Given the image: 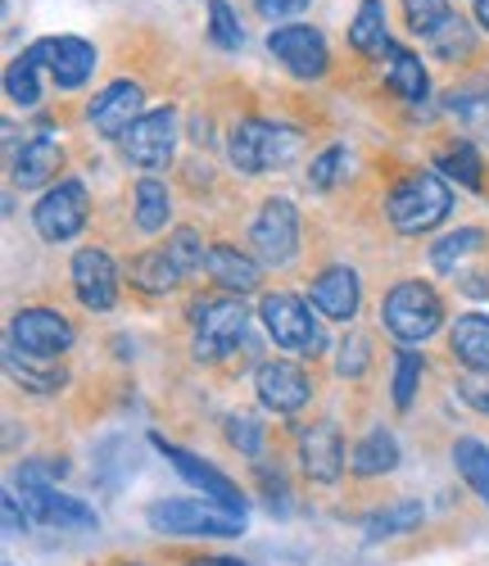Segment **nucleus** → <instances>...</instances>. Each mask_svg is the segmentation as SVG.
Instances as JSON below:
<instances>
[{
  "mask_svg": "<svg viewBox=\"0 0 489 566\" xmlns=\"http://www.w3.org/2000/svg\"><path fill=\"white\" fill-rule=\"evenodd\" d=\"M0 512H6V535H23L28 522H32V512L19 503V494H6V499H0Z\"/></svg>",
  "mask_w": 489,
  "mask_h": 566,
  "instance_id": "a18cd8bd",
  "label": "nucleus"
},
{
  "mask_svg": "<svg viewBox=\"0 0 489 566\" xmlns=\"http://www.w3.org/2000/svg\"><path fill=\"white\" fill-rule=\"evenodd\" d=\"M471 14H476V23L489 32V0H471Z\"/></svg>",
  "mask_w": 489,
  "mask_h": 566,
  "instance_id": "09e8293b",
  "label": "nucleus"
},
{
  "mask_svg": "<svg viewBox=\"0 0 489 566\" xmlns=\"http://www.w3.org/2000/svg\"><path fill=\"white\" fill-rule=\"evenodd\" d=\"M435 168L445 181H458V186H471L480 191V155L471 150V140H449V146L435 150Z\"/></svg>",
  "mask_w": 489,
  "mask_h": 566,
  "instance_id": "7c9ffc66",
  "label": "nucleus"
},
{
  "mask_svg": "<svg viewBox=\"0 0 489 566\" xmlns=\"http://www.w3.org/2000/svg\"><path fill=\"white\" fill-rule=\"evenodd\" d=\"M449 354L467 371H489V317L485 313H462L449 326Z\"/></svg>",
  "mask_w": 489,
  "mask_h": 566,
  "instance_id": "5701e85b",
  "label": "nucleus"
},
{
  "mask_svg": "<svg viewBox=\"0 0 489 566\" xmlns=\"http://www.w3.org/2000/svg\"><path fill=\"white\" fill-rule=\"evenodd\" d=\"M55 476H64V462H28L19 471L28 512L37 516V522L60 526V531H95V507H86L73 494H60Z\"/></svg>",
  "mask_w": 489,
  "mask_h": 566,
  "instance_id": "7ed1b4c3",
  "label": "nucleus"
},
{
  "mask_svg": "<svg viewBox=\"0 0 489 566\" xmlns=\"http://www.w3.org/2000/svg\"><path fill=\"white\" fill-rule=\"evenodd\" d=\"M209 32H214V41L222 45V51H240L245 45V28L236 23L227 0H209Z\"/></svg>",
  "mask_w": 489,
  "mask_h": 566,
  "instance_id": "ea45409f",
  "label": "nucleus"
},
{
  "mask_svg": "<svg viewBox=\"0 0 489 566\" xmlns=\"http://www.w3.org/2000/svg\"><path fill=\"white\" fill-rule=\"evenodd\" d=\"M145 522L159 535H214V539H227V535H240V522L245 516L218 507V503H205V499H164V503H150Z\"/></svg>",
  "mask_w": 489,
  "mask_h": 566,
  "instance_id": "0eeeda50",
  "label": "nucleus"
},
{
  "mask_svg": "<svg viewBox=\"0 0 489 566\" xmlns=\"http://www.w3.org/2000/svg\"><path fill=\"white\" fill-rule=\"evenodd\" d=\"M350 467L358 471V476H385V471H395V467H399V444H395V436L381 431V427L367 431V436L354 444Z\"/></svg>",
  "mask_w": 489,
  "mask_h": 566,
  "instance_id": "cd10ccee",
  "label": "nucleus"
},
{
  "mask_svg": "<svg viewBox=\"0 0 489 566\" xmlns=\"http://www.w3.org/2000/svg\"><path fill=\"white\" fill-rule=\"evenodd\" d=\"M190 322H195V358L200 363H218V358L236 354L240 340L250 336V308L231 295L195 300Z\"/></svg>",
  "mask_w": 489,
  "mask_h": 566,
  "instance_id": "39448f33",
  "label": "nucleus"
},
{
  "mask_svg": "<svg viewBox=\"0 0 489 566\" xmlns=\"http://www.w3.org/2000/svg\"><path fill=\"white\" fill-rule=\"evenodd\" d=\"M426 51L435 55V60H445V64H458V60H471V51H476V32H471V23L467 19H445L430 36H426Z\"/></svg>",
  "mask_w": 489,
  "mask_h": 566,
  "instance_id": "c756f323",
  "label": "nucleus"
},
{
  "mask_svg": "<svg viewBox=\"0 0 489 566\" xmlns=\"http://www.w3.org/2000/svg\"><path fill=\"white\" fill-rule=\"evenodd\" d=\"M10 345L32 358H64L73 349V322L60 308H19L10 322Z\"/></svg>",
  "mask_w": 489,
  "mask_h": 566,
  "instance_id": "f8f14e48",
  "label": "nucleus"
},
{
  "mask_svg": "<svg viewBox=\"0 0 489 566\" xmlns=\"http://www.w3.org/2000/svg\"><path fill=\"white\" fill-rule=\"evenodd\" d=\"M6 371H10V381H19L23 390L32 395H55L64 390V367H51V358H32V354H19L14 345L6 349Z\"/></svg>",
  "mask_w": 489,
  "mask_h": 566,
  "instance_id": "a878e982",
  "label": "nucleus"
},
{
  "mask_svg": "<svg viewBox=\"0 0 489 566\" xmlns=\"http://www.w3.org/2000/svg\"><path fill=\"white\" fill-rule=\"evenodd\" d=\"M250 241H254V254L268 268H285L300 254V213H295V205H290L285 196L263 200V209L250 222Z\"/></svg>",
  "mask_w": 489,
  "mask_h": 566,
  "instance_id": "6e6552de",
  "label": "nucleus"
},
{
  "mask_svg": "<svg viewBox=\"0 0 489 566\" xmlns=\"http://www.w3.org/2000/svg\"><path fill=\"white\" fill-rule=\"evenodd\" d=\"M218 286L227 291V295H250V291H259V281H263V272H259V263L250 259V254H240L236 245H209V268H205Z\"/></svg>",
  "mask_w": 489,
  "mask_h": 566,
  "instance_id": "4be33fe9",
  "label": "nucleus"
},
{
  "mask_svg": "<svg viewBox=\"0 0 489 566\" xmlns=\"http://www.w3.org/2000/svg\"><path fill=\"white\" fill-rule=\"evenodd\" d=\"M300 462H304L309 476L322 481V485L340 481L350 453H345V436H340L335 421H313V427L300 436Z\"/></svg>",
  "mask_w": 489,
  "mask_h": 566,
  "instance_id": "dca6fc26",
  "label": "nucleus"
},
{
  "mask_svg": "<svg viewBox=\"0 0 489 566\" xmlns=\"http://www.w3.org/2000/svg\"><path fill=\"white\" fill-rule=\"evenodd\" d=\"M454 467H458V476L471 485V494L480 503H489V444L485 440H458L454 444Z\"/></svg>",
  "mask_w": 489,
  "mask_h": 566,
  "instance_id": "2f4dec72",
  "label": "nucleus"
},
{
  "mask_svg": "<svg viewBox=\"0 0 489 566\" xmlns=\"http://www.w3.org/2000/svg\"><path fill=\"white\" fill-rule=\"evenodd\" d=\"M445 109L462 123V127H485L489 123V82L476 77V82H462L445 96Z\"/></svg>",
  "mask_w": 489,
  "mask_h": 566,
  "instance_id": "473e14b6",
  "label": "nucleus"
},
{
  "mask_svg": "<svg viewBox=\"0 0 489 566\" xmlns=\"http://www.w3.org/2000/svg\"><path fill=\"white\" fill-rule=\"evenodd\" d=\"M422 526V503L404 499V503H389L376 516H367V539H385V535H404Z\"/></svg>",
  "mask_w": 489,
  "mask_h": 566,
  "instance_id": "f704fd0d",
  "label": "nucleus"
},
{
  "mask_svg": "<svg viewBox=\"0 0 489 566\" xmlns=\"http://www.w3.org/2000/svg\"><path fill=\"white\" fill-rule=\"evenodd\" d=\"M350 45L358 55H381L389 45V32H385V0H363L354 23H350Z\"/></svg>",
  "mask_w": 489,
  "mask_h": 566,
  "instance_id": "c85d7f7f",
  "label": "nucleus"
},
{
  "mask_svg": "<svg viewBox=\"0 0 489 566\" xmlns=\"http://www.w3.org/2000/svg\"><path fill=\"white\" fill-rule=\"evenodd\" d=\"M381 326L404 345L430 340L439 326H445V304H439V295L426 281H399V286L381 300Z\"/></svg>",
  "mask_w": 489,
  "mask_h": 566,
  "instance_id": "20e7f679",
  "label": "nucleus"
},
{
  "mask_svg": "<svg viewBox=\"0 0 489 566\" xmlns=\"http://www.w3.org/2000/svg\"><path fill=\"white\" fill-rule=\"evenodd\" d=\"M381 55H389V69H385L389 91H395V96H404L408 105H422V101L430 96V77H426V69H422V60H417L413 51H404V45H395V41H389Z\"/></svg>",
  "mask_w": 489,
  "mask_h": 566,
  "instance_id": "393cba45",
  "label": "nucleus"
},
{
  "mask_svg": "<svg viewBox=\"0 0 489 566\" xmlns=\"http://www.w3.org/2000/svg\"><path fill=\"white\" fill-rule=\"evenodd\" d=\"M254 10H259V19H268V23H285V19L304 14L309 0H254Z\"/></svg>",
  "mask_w": 489,
  "mask_h": 566,
  "instance_id": "c03bdc74",
  "label": "nucleus"
},
{
  "mask_svg": "<svg viewBox=\"0 0 489 566\" xmlns=\"http://www.w3.org/2000/svg\"><path fill=\"white\" fill-rule=\"evenodd\" d=\"M6 566H14V562H6Z\"/></svg>",
  "mask_w": 489,
  "mask_h": 566,
  "instance_id": "8fccbe9b",
  "label": "nucleus"
},
{
  "mask_svg": "<svg viewBox=\"0 0 489 566\" xmlns=\"http://www.w3.org/2000/svg\"><path fill=\"white\" fill-rule=\"evenodd\" d=\"M73 291L91 313H105L118 304V263L105 250H77L73 254Z\"/></svg>",
  "mask_w": 489,
  "mask_h": 566,
  "instance_id": "2eb2a0df",
  "label": "nucleus"
},
{
  "mask_svg": "<svg viewBox=\"0 0 489 566\" xmlns=\"http://www.w3.org/2000/svg\"><path fill=\"white\" fill-rule=\"evenodd\" d=\"M268 51L277 55V64L285 73H295L304 82L326 77L331 69V51H326V36L313 23H281L268 32Z\"/></svg>",
  "mask_w": 489,
  "mask_h": 566,
  "instance_id": "1a4fd4ad",
  "label": "nucleus"
},
{
  "mask_svg": "<svg viewBox=\"0 0 489 566\" xmlns=\"http://www.w3.org/2000/svg\"><path fill=\"white\" fill-rule=\"evenodd\" d=\"M458 286L467 291V295H489V272H471V276H462Z\"/></svg>",
  "mask_w": 489,
  "mask_h": 566,
  "instance_id": "49530a36",
  "label": "nucleus"
},
{
  "mask_svg": "<svg viewBox=\"0 0 489 566\" xmlns=\"http://www.w3.org/2000/svg\"><path fill=\"white\" fill-rule=\"evenodd\" d=\"M168 254L177 259V268L190 276V272H205L209 268V245L200 241V231L195 227H177L173 241H168Z\"/></svg>",
  "mask_w": 489,
  "mask_h": 566,
  "instance_id": "c9c22d12",
  "label": "nucleus"
},
{
  "mask_svg": "<svg viewBox=\"0 0 489 566\" xmlns=\"http://www.w3.org/2000/svg\"><path fill=\"white\" fill-rule=\"evenodd\" d=\"M345 168H350V150H345V146H331V150H322V155L313 159L309 186H313V191H331V186L345 177Z\"/></svg>",
  "mask_w": 489,
  "mask_h": 566,
  "instance_id": "58836bf2",
  "label": "nucleus"
},
{
  "mask_svg": "<svg viewBox=\"0 0 489 566\" xmlns=\"http://www.w3.org/2000/svg\"><path fill=\"white\" fill-rule=\"evenodd\" d=\"M300 132L285 127V123H268V118H240L231 127V140H227V155H231V168L245 172V177H263V172H277V168H290L300 155Z\"/></svg>",
  "mask_w": 489,
  "mask_h": 566,
  "instance_id": "f257e3e1",
  "label": "nucleus"
},
{
  "mask_svg": "<svg viewBox=\"0 0 489 566\" xmlns=\"http://www.w3.org/2000/svg\"><path fill=\"white\" fill-rule=\"evenodd\" d=\"M259 317L268 326V336L277 340V349H290V354H300V358L326 354V336H322V326L313 317V304H304L300 295H285V291L263 295Z\"/></svg>",
  "mask_w": 489,
  "mask_h": 566,
  "instance_id": "423d86ee",
  "label": "nucleus"
},
{
  "mask_svg": "<svg viewBox=\"0 0 489 566\" xmlns=\"http://www.w3.org/2000/svg\"><path fill=\"white\" fill-rule=\"evenodd\" d=\"M480 245H485V231H480V227H462V231L445 235V241L430 250V268H435V272H458V263L471 259Z\"/></svg>",
  "mask_w": 489,
  "mask_h": 566,
  "instance_id": "72a5a7b5",
  "label": "nucleus"
},
{
  "mask_svg": "<svg viewBox=\"0 0 489 566\" xmlns=\"http://www.w3.org/2000/svg\"><path fill=\"white\" fill-rule=\"evenodd\" d=\"M309 304H313L326 322H354V317H358V304H363L358 272H354V268H326V272L313 281Z\"/></svg>",
  "mask_w": 489,
  "mask_h": 566,
  "instance_id": "a211bd4d",
  "label": "nucleus"
},
{
  "mask_svg": "<svg viewBox=\"0 0 489 566\" xmlns=\"http://www.w3.org/2000/svg\"><path fill=\"white\" fill-rule=\"evenodd\" d=\"M458 399L489 417V371H462L458 376Z\"/></svg>",
  "mask_w": 489,
  "mask_h": 566,
  "instance_id": "37998d69",
  "label": "nucleus"
},
{
  "mask_svg": "<svg viewBox=\"0 0 489 566\" xmlns=\"http://www.w3.org/2000/svg\"><path fill=\"white\" fill-rule=\"evenodd\" d=\"M132 218H136L141 231H150V235L168 227V218H173V196H168V186H164L159 177H141V181L132 186Z\"/></svg>",
  "mask_w": 489,
  "mask_h": 566,
  "instance_id": "bb28decb",
  "label": "nucleus"
},
{
  "mask_svg": "<svg viewBox=\"0 0 489 566\" xmlns=\"http://www.w3.org/2000/svg\"><path fill=\"white\" fill-rule=\"evenodd\" d=\"M127 272H132V286H141L145 295H173L181 286V276H186L177 268V259L168 254V245L164 250H141Z\"/></svg>",
  "mask_w": 489,
  "mask_h": 566,
  "instance_id": "b1692460",
  "label": "nucleus"
},
{
  "mask_svg": "<svg viewBox=\"0 0 489 566\" xmlns=\"http://www.w3.org/2000/svg\"><path fill=\"white\" fill-rule=\"evenodd\" d=\"M60 168H64V150H60V140H51V136L28 140V146L10 159V177H14V186H23V191L45 186Z\"/></svg>",
  "mask_w": 489,
  "mask_h": 566,
  "instance_id": "aec40b11",
  "label": "nucleus"
},
{
  "mask_svg": "<svg viewBox=\"0 0 489 566\" xmlns=\"http://www.w3.org/2000/svg\"><path fill=\"white\" fill-rule=\"evenodd\" d=\"M86 218H91V196H86L82 181H60V186H51V191H45V196L37 200V209H32L37 235H41V241H51V245L73 241V235L86 227Z\"/></svg>",
  "mask_w": 489,
  "mask_h": 566,
  "instance_id": "9d476101",
  "label": "nucleus"
},
{
  "mask_svg": "<svg viewBox=\"0 0 489 566\" xmlns=\"http://www.w3.org/2000/svg\"><path fill=\"white\" fill-rule=\"evenodd\" d=\"M141 105H145L141 82H110L101 96L86 105V118L101 136H123L141 118Z\"/></svg>",
  "mask_w": 489,
  "mask_h": 566,
  "instance_id": "f3484780",
  "label": "nucleus"
},
{
  "mask_svg": "<svg viewBox=\"0 0 489 566\" xmlns=\"http://www.w3.org/2000/svg\"><path fill=\"white\" fill-rule=\"evenodd\" d=\"M155 449L181 471V481L186 485H195V490H200L205 499H214L218 507H227V512H236V516H245V494L222 476V471L218 467H209L205 458H195L190 449H181V444H168L164 436H155Z\"/></svg>",
  "mask_w": 489,
  "mask_h": 566,
  "instance_id": "4468645a",
  "label": "nucleus"
},
{
  "mask_svg": "<svg viewBox=\"0 0 489 566\" xmlns=\"http://www.w3.org/2000/svg\"><path fill=\"white\" fill-rule=\"evenodd\" d=\"M254 390H259V403L290 417V412H300L309 399H313V381H309V371L300 363H290V358H268L259 363L254 371Z\"/></svg>",
  "mask_w": 489,
  "mask_h": 566,
  "instance_id": "ddd939ff",
  "label": "nucleus"
},
{
  "mask_svg": "<svg viewBox=\"0 0 489 566\" xmlns=\"http://www.w3.org/2000/svg\"><path fill=\"white\" fill-rule=\"evenodd\" d=\"M186 566H245V562H236V557H190Z\"/></svg>",
  "mask_w": 489,
  "mask_h": 566,
  "instance_id": "de8ad7c7",
  "label": "nucleus"
},
{
  "mask_svg": "<svg viewBox=\"0 0 489 566\" xmlns=\"http://www.w3.org/2000/svg\"><path fill=\"white\" fill-rule=\"evenodd\" d=\"M51 69V36L28 45V51L6 69V96L19 109H37L41 105V73Z\"/></svg>",
  "mask_w": 489,
  "mask_h": 566,
  "instance_id": "6ab92c4d",
  "label": "nucleus"
},
{
  "mask_svg": "<svg viewBox=\"0 0 489 566\" xmlns=\"http://www.w3.org/2000/svg\"><path fill=\"white\" fill-rule=\"evenodd\" d=\"M95 45L82 36H51V77L60 91H77L86 86V77L95 73Z\"/></svg>",
  "mask_w": 489,
  "mask_h": 566,
  "instance_id": "412c9836",
  "label": "nucleus"
},
{
  "mask_svg": "<svg viewBox=\"0 0 489 566\" xmlns=\"http://www.w3.org/2000/svg\"><path fill=\"white\" fill-rule=\"evenodd\" d=\"M422 371H426L422 354L399 349V358H395V408H413L417 386H422Z\"/></svg>",
  "mask_w": 489,
  "mask_h": 566,
  "instance_id": "4c0bfd02",
  "label": "nucleus"
},
{
  "mask_svg": "<svg viewBox=\"0 0 489 566\" xmlns=\"http://www.w3.org/2000/svg\"><path fill=\"white\" fill-rule=\"evenodd\" d=\"M367 363H372V340L367 336H350L335 354V371L350 376V381H358V376L367 371Z\"/></svg>",
  "mask_w": 489,
  "mask_h": 566,
  "instance_id": "79ce46f5",
  "label": "nucleus"
},
{
  "mask_svg": "<svg viewBox=\"0 0 489 566\" xmlns=\"http://www.w3.org/2000/svg\"><path fill=\"white\" fill-rule=\"evenodd\" d=\"M404 19H408V28L426 41L439 23L454 19V6H449V0H404Z\"/></svg>",
  "mask_w": 489,
  "mask_h": 566,
  "instance_id": "e433bc0d",
  "label": "nucleus"
},
{
  "mask_svg": "<svg viewBox=\"0 0 489 566\" xmlns=\"http://www.w3.org/2000/svg\"><path fill=\"white\" fill-rule=\"evenodd\" d=\"M227 440H231L245 458H259V453H263V427H259L250 412H231V417H227Z\"/></svg>",
  "mask_w": 489,
  "mask_h": 566,
  "instance_id": "a19ab883",
  "label": "nucleus"
},
{
  "mask_svg": "<svg viewBox=\"0 0 489 566\" xmlns=\"http://www.w3.org/2000/svg\"><path fill=\"white\" fill-rule=\"evenodd\" d=\"M177 150V109H150L141 114L127 132H123V155L127 164L145 168V172H159L173 164Z\"/></svg>",
  "mask_w": 489,
  "mask_h": 566,
  "instance_id": "9b49d317",
  "label": "nucleus"
},
{
  "mask_svg": "<svg viewBox=\"0 0 489 566\" xmlns=\"http://www.w3.org/2000/svg\"><path fill=\"white\" fill-rule=\"evenodd\" d=\"M454 213V191L439 172H408L395 191L385 196V218L399 235H426Z\"/></svg>",
  "mask_w": 489,
  "mask_h": 566,
  "instance_id": "f03ea898",
  "label": "nucleus"
}]
</instances>
